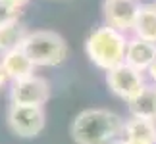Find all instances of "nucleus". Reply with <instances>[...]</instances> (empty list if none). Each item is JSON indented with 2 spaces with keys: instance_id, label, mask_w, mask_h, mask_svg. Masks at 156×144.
Here are the masks:
<instances>
[{
  "instance_id": "obj_2",
  "label": "nucleus",
  "mask_w": 156,
  "mask_h": 144,
  "mask_svg": "<svg viewBox=\"0 0 156 144\" xmlns=\"http://www.w3.org/2000/svg\"><path fill=\"white\" fill-rule=\"evenodd\" d=\"M127 35L110 25H100L87 37L85 54L98 69L110 71L125 62Z\"/></svg>"
},
{
  "instance_id": "obj_16",
  "label": "nucleus",
  "mask_w": 156,
  "mask_h": 144,
  "mask_svg": "<svg viewBox=\"0 0 156 144\" xmlns=\"http://www.w3.org/2000/svg\"><path fill=\"white\" fill-rule=\"evenodd\" d=\"M8 85V75H6V71H4V67H2V62H0V91Z\"/></svg>"
},
{
  "instance_id": "obj_14",
  "label": "nucleus",
  "mask_w": 156,
  "mask_h": 144,
  "mask_svg": "<svg viewBox=\"0 0 156 144\" xmlns=\"http://www.w3.org/2000/svg\"><path fill=\"white\" fill-rule=\"evenodd\" d=\"M20 19H21V8L0 2V27L10 25V23L20 21Z\"/></svg>"
},
{
  "instance_id": "obj_15",
  "label": "nucleus",
  "mask_w": 156,
  "mask_h": 144,
  "mask_svg": "<svg viewBox=\"0 0 156 144\" xmlns=\"http://www.w3.org/2000/svg\"><path fill=\"white\" fill-rule=\"evenodd\" d=\"M147 75H148V79H151V81L154 83V85H156V60L151 63V67L147 69Z\"/></svg>"
},
{
  "instance_id": "obj_17",
  "label": "nucleus",
  "mask_w": 156,
  "mask_h": 144,
  "mask_svg": "<svg viewBox=\"0 0 156 144\" xmlns=\"http://www.w3.org/2000/svg\"><path fill=\"white\" fill-rule=\"evenodd\" d=\"M0 2H4V4H10V6H16V8H23L29 0H0Z\"/></svg>"
},
{
  "instance_id": "obj_7",
  "label": "nucleus",
  "mask_w": 156,
  "mask_h": 144,
  "mask_svg": "<svg viewBox=\"0 0 156 144\" xmlns=\"http://www.w3.org/2000/svg\"><path fill=\"white\" fill-rule=\"evenodd\" d=\"M139 8L141 4L137 0H104L102 2L104 25H110L127 35L129 31H133Z\"/></svg>"
},
{
  "instance_id": "obj_5",
  "label": "nucleus",
  "mask_w": 156,
  "mask_h": 144,
  "mask_svg": "<svg viewBox=\"0 0 156 144\" xmlns=\"http://www.w3.org/2000/svg\"><path fill=\"white\" fill-rule=\"evenodd\" d=\"M106 85L123 102H131L148 87L147 79H145V73L133 69L127 63H122V65H118V67L106 71Z\"/></svg>"
},
{
  "instance_id": "obj_3",
  "label": "nucleus",
  "mask_w": 156,
  "mask_h": 144,
  "mask_svg": "<svg viewBox=\"0 0 156 144\" xmlns=\"http://www.w3.org/2000/svg\"><path fill=\"white\" fill-rule=\"evenodd\" d=\"M21 50L35 63V67H56L68 58V43L60 33L50 29L29 31Z\"/></svg>"
},
{
  "instance_id": "obj_4",
  "label": "nucleus",
  "mask_w": 156,
  "mask_h": 144,
  "mask_svg": "<svg viewBox=\"0 0 156 144\" xmlns=\"http://www.w3.org/2000/svg\"><path fill=\"white\" fill-rule=\"evenodd\" d=\"M6 123L12 133L20 139H35L46 127L44 108L10 104L6 111Z\"/></svg>"
},
{
  "instance_id": "obj_13",
  "label": "nucleus",
  "mask_w": 156,
  "mask_h": 144,
  "mask_svg": "<svg viewBox=\"0 0 156 144\" xmlns=\"http://www.w3.org/2000/svg\"><path fill=\"white\" fill-rule=\"evenodd\" d=\"M27 33L29 31H27L25 23L21 19L10 23V25L0 27V56H4L6 52L16 50V48H21Z\"/></svg>"
},
{
  "instance_id": "obj_11",
  "label": "nucleus",
  "mask_w": 156,
  "mask_h": 144,
  "mask_svg": "<svg viewBox=\"0 0 156 144\" xmlns=\"http://www.w3.org/2000/svg\"><path fill=\"white\" fill-rule=\"evenodd\" d=\"M131 117L156 121V85H148L137 98L127 102Z\"/></svg>"
},
{
  "instance_id": "obj_10",
  "label": "nucleus",
  "mask_w": 156,
  "mask_h": 144,
  "mask_svg": "<svg viewBox=\"0 0 156 144\" xmlns=\"http://www.w3.org/2000/svg\"><path fill=\"white\" fill-rule=\"evenodd\" d=\"M0 62H2V67L8 75V81L10 83H16V81H23L27 77H33L37 75L35 73V63L27 58V54L21 50V48H16L12 52H6L4 56H0Z\"/></svg>"
},
{
  "instance_id": "obj_18",
  "label": "nucleus",
  "mask_w": 156,
  "mask_h": 144,
  "mask_svg": "<svg viewBox=\"0 0 156 144\" xmlns=\"http://www.w3.org/2000/svg\"><path fill=\"white\" fill-rule=\"evenodd\" d=\"M154 4H156V2H154Z\"/></svg>"
},
{
  "instance_id": "obj_1",
  "label": "nucleus",
  "mask_w": 156,
  "mask_h": 144,
  "mask_svg": "<svg viewBox=\"0 0 156 144\" xmlns=\"http://www.w3.org/2000/svg\"><path fill=\"white\" fill-rule=\"evenodd\" d=\"M123 123L118 113L106 108H87L75 115L69 133L75 144H114Z\"/></svg>"
},
{
  "instance_id": "obj_12",
  "label": "nucleus",
  "mask_w": 156,
  "mask_h": 144,
  "mask_svg": "<svg viewBox=\"0 0 156 144\" xmlns=\"http://www.w3.org/2000/svg\"><path fill=\"white\" fill-rule=\"evenodd\" d=\"M133 37L156 44V4H141L137 21L133 25Z\"/></svg>"
},
{
  "instance_id": "obj_6",
  "label": "nucleus",
  "mask_w": 156,
  "mask_h": 144,
  "mask_svg": "<svg viewBox=\"0 0 156 144\" xmlns=\"http://www.w3.org/2000/svg\"><path fill=\"white\" fill-rule=\"evenodd\" d=\"M50 100V83L41 75L16 81L10 87V102L16 106H37L43 108Z\"/></svg>"
},
{
  "instance_id": "obj_9",
  "label": "nucleus",
  "mask_w": 156,
  "mask_h": 144,
  "mask_svg": "<svg viewBox=\"0 0 156 144\" xmlns=\"http://www.w3.org/2000/svg\"><path fill=\"white\" fill-rule=\"evenodd\" d=\"M156 60V44L148 43V40L131 37L127 40V48H125V62L133 69L147 73V69L151 67V63Z\"/></svg>"
},
{
  "instance_id": "obj_8",
  "label": "nucleus",
  "mask_w": 156,
  "mask_h": 144,
  "mask_svg": "<svg viewBox=\"0 0 156 144\" xmlns=\"http://www.w3.org/2000/svg\"><path fill=\"white\" fill-rule=\"evenodd\" d=\"M114 144H156V121L129 117Z\"/></svg>"
}]
</instances>
